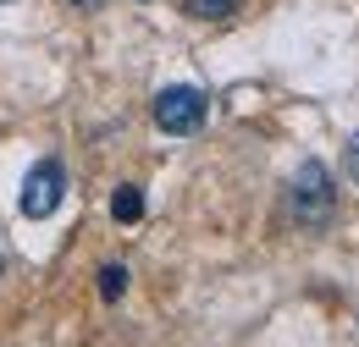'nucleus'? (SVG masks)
<instances>
[{"mask_svg":"<svg viewBox=\"0 0 359 347\" xmlns=\"http://www.w3.org/2000/svg\"><path fill=\"white\" fill-rule=\"evenodd\" d=\"M155 127L161 132H172V138H188V132H199L205 127V111H210V99L199 94L194 83H172V88H161L155 94Z\"/></svg>","mask_w":359,"mask_h":347,"instance_id":"obj_2","label":"nucleus"},{"mask_svg":"<svg viewBox=\"0 0 359 347\" xmlns=\"http://www.w3.org/2000/svg\"><path fill=\"white\" fill-rule=\"evenodd\" d=\"M122 292H128V264H100V298L116 304Z\"/></svg>","mask_w":359,"mask_h":347,"instance_id":"obj_6","label":"nucleus"},{"mask_svg":"<svg viewBox=\"0 0 359 347\" xmlns=\"http://www.w3.org/2000/svg\"><path fill=\"white\" fill-rule=\"evenodd\" d=\"M61 199H67V166L61 160H39L34 171L22 176V215L28 220H45V215H55L61 210Z\"/></svg>","mask_w":359,"mask_h":347,"instance_id":"obj_3","label":"nucleus"},{"mask_svg":"<svg viewBox=\"0 0 359 347\" xmlns=\"http://www.w3.org/2000/svg\"><path fill=\"white\" fill-rule=\"evenodd\" d=\"M72 6H100V0H72Z\"/></svg>","mask_w":359,"mask_h":347,"instance_id":"obj_8","label":"nucleus"},{"mask_svg":"<svg viewBox=\"0 0 359 347\" xmlns=\"http://www.w3.org/2000/svg\"><path fill=\"white\" fill-rule=\"evenodd\" d=\"M182 11L199 17V22H226V17L238 11V0H182Z\"/></svg>","mask_w":359,"mask_h":347,"instance_id":"obj_5","label":"nucleus"},{"mask_svg":"<svg viewBox=\"0 0 359 347\" xmlns=\"http://www.w3.org/2000/svg\"><path fill=\"white\" fill-rule=\"evenodd\" d=\"M0 6H6V0H0Z\"/></svg>","mask_w":359,"mask_h":347,"instance_id":"obj_9","label":"nucleus"},{"mask_svg":"<svg viewBox=\"0 0 359 347\" xmlns=\"http://www.w3.org/2000/svg\"><path fill=\"white\" fill-rule=\"evenodd\" d=\"M348 176H354V182H359V138H354V143H348Z\"/></svg>","mask_w":359,"mask_h":347,"instance_id":"obj_7","label":"nucleus"},{"mask_svg":"<svg viewBox=\"0 0 359 347\" xmlns=\"http://www.w3.org/2000/svg\"><path fill=\"white\" fill-rule=\"evenodd\" d=\"M111 215L122 220V226H133V220L144 215V193H138L133 182H122V187H116V193H111Z\"/></svg>","mask_w":359,"mask_h":347,"instance_id":"obj_4","label":"nucleus"},{"mask_svg":"<svg viewBox=\"0 0 359 347\" xmlns=\"http://www.w3.org/2000/svg\"><path fill=\"white\" fill-rule=\"evenodd\" d=\"M332 210H337L332 171H326L320 160H304V166L293 171V182H287V215L299 220V226H310V232H320V226L332 220Z\"/></svg>","mask_w":359,"mask_h":347,"instance_id":"obj_1","label":"nucleus"}]
</instances>
